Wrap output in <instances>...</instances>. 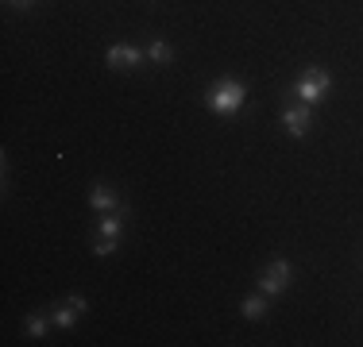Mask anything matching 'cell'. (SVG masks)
I'll return each instance as SVG.
<instances>
[{
  "label": "cell",
  "instance_id": "obj_10",
  "mask_svg": "<svg viewBox=\"0 0 363 347\" xmlns=\"http://www.w3.org/2000/svg\"><path fill=\"white\" fill-rule=\"evenodd\" d=\"M120 232H124V220H120L116 212H108L105 220H101V236H105V239H120Z\"/></svg>",
  "mask_w": 363,
  "mask_h": 347
},
{
  "label": "cell",
  "instance_id": "obj_11",
  "mask_svg": "<svg viewBox=\"0 0 363 347\" xmlns=\"http://www.w3.org/2000/svg\"><path fill=\"white\" fill-rule=\"evenodd\" d=\"M50 324H55L50 317H28V336H31V340H43Z\"/></svg>",
  "mask_w": 363,
  "mask_h": 347
},
{
  "label": "cell",
  "instance_id": "obj_8",
  "mask_svg": "<svg viewBox=\"0 0 363 347\" xmlns=\"http://www.w3.org/2000/svg\"><path fill=\"white\" fill-rule=\"evenodd\" d=\"M147 62H155V66H170V62H174V47H170L167 39H155L151 47H147Z\"/></svg>",
  "mask_w": 363,
  "mask_h": 347
},
{
  "label": "cell",
  "instance_id": "obj_13",
  "mask_svg": "<svg viewBox=\"0 0 363 347\" xmlns=\"http://www.w3.org/2000/svg\"><path fill=\"white\" fill-rule=\"evenodd\" d=\"M8 4H16V8H31L35 0H8Z\"/></svg>",
  "mask_w": 363,
  "mask_h": 347
},
{
  "label": "cell",
  "instance_id": "obj_5",
  "mask_svg": "<svg viewBox=\"0 0 363 347\" xmlns=\"http://www.w3.org/2000/svg\"><path fill=\"white\" fill-rule=\"evenodd\" d=\"M89 309L85 305V297H66L62 305H55V312H50V320H55V328H70L82 312Z\"/></svg>",
  "mask_w": 363,
  "mask_h": 347
},
{
  "label": "cell",
  "instance_id": "obj_12",
  "mask_svg": "<svg viewBox=\"0 0 363 347\" xmlns=\"http://www.w3.org/2000/svg\"><path fill=\"white\" fill-rule=\"evenodd\" d=\"M116 247H120V239H105V236H101V239H97V247H93V255H97V258H108Z\"/></svg>",
  "mask_w": 363,
  "mask_h": 347
},
{
  "label": "cell",
  "instance_id": "obj_3",
  "mask_svg": "<svg viewBox=\"0 0 363 347\" xmlns=\"http://www.w3.org/2000/svg\"><path fill=\"white\" fill-rule=\"evenodd\" d=\"M290 274H294V266L286 263V258H274V263L263 266V274H259V293H267V297L282 293L290 285Z\"/></svg>",
  "mask_w": 363,
  "mask_h": 347
},
{
  "label": "cell",
  "instance_id": "obj_1",
  "mask_svg": "<svg viewBox=\"0 0 363 347\" xmlns=\"http://www.w3.org/2000/svg\"><path fill=\"white\" fill-rule=\"evenodd\" d=\"M205 101H209V108L217 112V116H232V112L244 108L247 89H244V81H236V77H220V81H213V89H209Z\"/></svg>",
  "mask_w": 363,
  "mask_h": 347
},
{
  "label": "cell",
  "instance_id": "obj_7",
  "mask_svg": "<svg viewBox=\"0 0 363 347\" xmlns=\"http://www.w3.org/2000/svg\"><path fill=\"white\" fill-rule=\"evenodd\" d=\"M89 205L97 208V212H120V197L112 193L108 186H93V193H89Z\"/></svg>",
  "mask_w": 363,
  "mask_h": 347
},
{
  "label": "cell",
  "instance_id": "obj_4",
  "mask_svg": "<svg viewBox=\"0 0 363 347\" xmlns=\"http://www.w3.org/2000/svg\"><path fill=\"white\" fill-rule=\"evenodd\" d=\"M105 62L112 69H135V66L143 62V50L140 47H128V42H116V47L105 50Z\"/></svg>",
  "mask_w": 363,
  "mask_h": 347
},
{
  "label": "cell",
  "instance_id": "obj_2",
  "mask_svg": "<svg viewBox=\"0 0 363 347\" xmlns=\"http://www.w3.org/2000/svg\"><path fill=\"white\" fill-rule=\"evenodd\" d=\"M333 89V77L325 74L321 66H309L306 74L294 81V93H298V101L301 104H317V101H325V93Z\"/></svg>",
  "mask_w": 363,
  "mask_h": 347
},
{
  "label": "cell",
  "instance_id": "obj_6",
  "mask_svg": "<svg viewBox=\"0 0 363 347\" xmlns=\"http://www.w3.org/2000/svg\"><path fill=\"white\" fill-rule=\"evenodd\" d=\"M282 127H286V135L301 139L309 132V104H301V108H286L282 112Z\"/></svg>",
  "mask_w": 363,
  "mask_h": 347
},
{
  "label": "cell",
  "instance_id": "obj_9",
  "mask_svg": "<svg viewBox=\"0 0 363 347\" xmlns=\"http://www.w3.org/2000/svg\"><path fill=\"white\" fill-rule=\"evenodd\" d=\"M240 312H244L247 320H259V317H267V293H255V297H247L244 305H240Z\"/></svg>",
  "mask_w": 363,
  "mask_h": 347
}]
</instances>
